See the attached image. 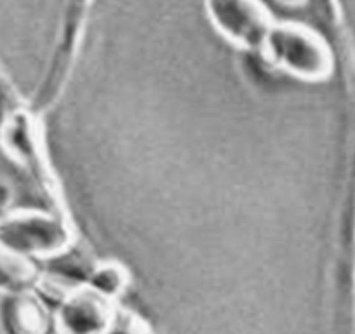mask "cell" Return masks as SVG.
I'll return each instance as SVG.
<instances>
[{
  "label": "cell",
  "mask_w": 355,
  "mask_h": 334,
  "mask_svg": "<svg viewBox=\"0 0 355 334\" xmlns=\"http://www.w3.org/2000/svg\"><path fill=\"white\" fill-rule=\"evenodd\" d=\"M110 322V310L105 296L94 289L71 292L60 310L63 334H103Z\"/></svg>",
  "instance_id": "277c9868"
},
{
  "label": "cell",
  "mask_w": 355,
  "mask_h": 334,
  "mask_svg": "<svg viewBox=\"0 0 355 334\" xmlns=\"http://www.w3.org/2000/svg\"><path fill=\"white\" fill-rule=\"evenodd\" d=\"M204 8L213 28L241 49L261 51L275 23L259 0H204Z\"/></svg>",
  "instance_id": "3957f363"
},
{
  "label": "cell",
  "mask_w": 355,
  "mask_h": 334,
  "mask_svg": "<svg viewBox=\"0 0 355 334\" xmlns=\"http://www.w3.org/2000/svg\"><path fill=\"white\" fill-rule=\"evenodd\" d=\"M277 2H281V4H284V6H300V4H303L305 0H277Z\"/></svg>",
  "instance_id": "52a82bcc"
},
{
  "label": "cell",
  "mask_w": 355,
  "mask_h": 334,
  "mask_svg": "<svg viewBox=\"0 0 355 334\" xmlns=\"http://www.w3.org/2000/svg\"><path fill=\"white\" fill-rule=\"evenodd\" d=\"M261 53L268 63L300 80H324L333 70V54L326 40L302 23H274Z\"/></svg>",
  "instance_id": "6da1fadb"
},
{
  "label": "cell",
  "mask_w": 355,
  "mask_h": 334,
  "mask_svg": "<svg viewBox=\"0 0 355 334\" xmlns=\"http://www.w3.org/2000/svg\"><path fill=\"white\" fill-rule=\"evenodd\" d=\"M71 231L61 218L46 213H25L0 228V245L19 258H49L67 251Z\"/></svg>",
  "instance_id": "7a4b0ae2"
},
{
  "label": "cell",
  "mask_w": 355,
  "mask_h": 334,
  "mask_svg": "<svg viewBox=\"0 0 355 334\" xmlns=\"http://www.w3.org/2000/svg\"><path fill=\"white\" fill-rule=\"evenodd\" d=\"M6 326L11 334H44L46 315L32 298H15L6 308Z\"/></svg>",
  "instance_id": "5b68a950"
},
{
  "label": "cell",
  "mask_w": 355,
  "mask_h": 334,
  "mask_svg": "<svg viewBox=\"0 0 355 334\" xmlns=\"http://www.w3.org/2000/svg\"><path fill=\"white\" fill-rule=\"evenodd\" d=\"M124 284V272L122 268L115 267L114 263L105 265L94 270L93 279H91V285L96 292H100L101 296L108 298L112 295H117L119 289Z\"/></svg>",
  "instance_id": "8992f818"
}]
</instances>
